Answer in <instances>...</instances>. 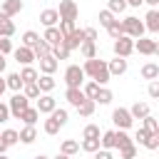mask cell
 Returning <instances> with one entry per match:
<instances>
[{"instance_id":"47","label":"cell","mask_w":159,"mask_h":159,"mask_svg":"<svg viewBox=\"0 0 159 159\" xmlns=\"http://www.w3.org/2000/svg\"><path fill=\"white\" fill-rule=\"evenodd\" d=\"M97 149H99V139H82V152L94 154Z\"/></svg>"},{"instance_id":"51","label":"cell","mask_w":159,"mask_h":159,"mask_svg":"<svg viewBox=\"0 0 159 159\" xmlns=\"http://www.w3.org/2000/svg\"><path fill=\"white\" fill-rule=\"evenodd\" d=\"M147 92H149V97H152V99H157V97H159V82H157V80H154V82H149Z\"/></svg>"},{"instance_id":"13","label":"cell","mask_w":159,"mask_h":159,"mask_svg":"<svg viewBox=\"0 0 159 159\" xmlns=\"http://www.w3.org/2000/svg\"><path fill=\"white\" fill-rule=\"evenodd\" d=\"M107 70H109V77H119V75L127 72V60L124 57H114V60L107 62Z\"/></svg>"},{"instance_id":"46","label":"cell","mask_w":159,"mask_h":159,"mask_svg":"<svg viewBox=\"0 0 159 159\" xmlns=\"http://www.w3.org/2000/svg\"><path fill=\"white\" fill-rule=\"evenodd\" d=\"M137 157V144H127L119 149V159H134Z\"/></svg>"},{"instance_id":"5","label":"cell","mask_w":159,"mask_h":159,"mask_svg":"<svg viewBox=\"0 0 159 159\" xmlns=\"http://www.w3.org/2000/svg\"><path fill=\"white\" fill-rule=\"evenodd\" d=\"M57 15H60V20H70V22H75L77 15H80V7H77L75 0H60Z\"/></svg>"},{"instance_id":"34","label":"cell","mask_w":159,"mask_h":159,"mask_svg":"<svg viewBox=\"0 0 159 159\" xmlns=\"http://www.w3.org/2000/svg\"><path fill=\"white\" fill-rule=\"evenodd\" d=\"M0 139L5 142V147H12V144H17V142H20V137H17V132H15V129H2V132H0Z\"/></svg>"},{"instance_id":"56","label":"cell","mask_w":159,"mask_h":159,"mask_svg":"<svg viewBox=\"0 0 159 159\" xmlns=\"http://www.w3.org/2000/svg\"><path fill=\"white\" fill-rule=\"evenodd\" d=\"M124 2H127V7H129V5H132V7H139L144 0H124Z\"/></svg>"},{"instance_id":"31","label":"cell","mask_w":159,"mask_h":159,"mask_svg":"<svg viewBox=\"0 0 159 159\" xmlns=\"http://www.w3.org/2000/svg\"><path fill=\"white\" fill-rule=\"evenodd\" d=\"M50 50H52V47H50V45L40 37V42L32 47V55H35V60H42V57H47V55H50Z\"/></svg>"},{"instance_id":"44","label":"cell","mask_w":159,"mask_h":159,"mask_svg":"<svg viewBox=\"0 0 159 159\" xmlns=\"http://www.w3.org/2000/svg\"><path fill=\"white\" fill-rule=\"evenodd\" d=\"M107 32H109V37H112V40L122 37V35H124V30H122V22H119V20H114V22L107 27Z\"/></svg>"},{"instance_id":"36","label":"cell","mask_w":159,"mask_h":159,"mask_svg":"<svg viewBox=\"0 0 159 159\" xmlns=\"http://www.w3.org/2000/svg\"><path fill=\"white\" fill-rule=\"evenodd\" d=\"M50 117H52V119H55V122H57L60 127H65V124H67V119H70L67 109H60V107H55V109L50 112Z\"/></svg>"},{"instance_id":"24","label":"cell","mask_w":159,"mask_h":159,"mask_svg":"<svg viewBox=\"0 0 159 159\" xmlns=\"http://www.w3.org/2000/svg\"><path fill=\"white\" fill-rule=\"evenodd\" d=\"M142 129H144L147 134H159V119L152 117V114H147V117L142 119Z\"/></svg>"},{"instance_id":"22","label":"cell","mask_w":159,"mask_h":159,"mask_svg":"<svg viewBox=\"0 0 159 159\" xmlns=\"http://www.w3.org/2000/svg\"><path fill=\"white\" fill-rule=\"evenodd\" d=\"M142 77L149 80V82H154V80L159 77V65H157V62H147V65H142Z\"/></svg>"},{"instance_id":"57","label":"cell","mask_w":159,"mask_h":159,"mask_svg":"<svg viewBox=\"0 0 159 159\" xmlns=\"http://www.w3.org/2000/svg\"><path fill=\"white\" fill-rule=\"evenodd\" d=\"M5 65H7V60H5V55H0V75L5 72Z\"/></svg>"},{"instance_id":"40","label":"cell","mask_w":159,"mask_h":159,"mask_svg":"<svg viewBox=\"0 0 159 159\" xmlns=\"http://www.w3.org/2000/svg\"><path fill=\"white\" fill-rule=\"evenodd\" d=\"M112 89H107V87H99V92H97V97H94V102H99V104H109L112 102Z\"/></svg>"},{"instance_id":"18","label":"cell","mask_w":159,"mask_h":159,"mask_svg":"<svg viewBox=\"0 0 159 159\" xmlns=\"http://www.w3.org/2000/svg\"><path fill=\"white\" fill-rule=\"evenodd\" d=\"M42 40H45L50 47H57V45H62V35H60V30H57V27H45V35H42Z\"/></svg>"},{"instance_id":"4","label":"cell","mask_w":159,"mask_h":159,"mask_svg":"<svg viewBox=\"0 0 159 159\" xmlns=\"http://www.w3.org/2000/svg\"><path fill=\"white\" fill-rule=\"evenodd\" d=\"M112 50H114V57H124V60H127V57L134 52V40H132V37H127V35H122V37H117V40H114Z\"/></svg>"},{"instance_id":"8","label":"cell","mask_w":159,"mask_h":159,"mask_svg":"<svg viewBox=\"0 0 159 159\" xmlns=\"http://www.w3.org/2000/svg\"><path fill=\"white\" fill-rule=\"evenodd\" d=\"M134 50H137L139 55H147V57H152V55H157V52H159V45H157V40L139 37V40H134Z\"/></svg>"},{"instance_id":"16","label":"cell","mask_w":159,"mask_h":159,"mask_svg":"<svg viewBox=\"0 0 159 159\" xmlns=\"http://www.w3.org/2000/svg\"><path fill=\"white\" fill-rule=\"evenodd\" d=\"M65 99H67L72 107H77V104H82L87 97L82 94V89H80V87H67V89H65Z\"/></svg>"},{"instance_id":"49","label":"cell","mask_w":159,"mask_h":159,"mask_svg":"<svg viewBox=\"0 0 159 159\" xmlns=\"http://www.w3.org/2000/svg\"><path fill=\"white\" fill-rule=\"evenodd\" d=\"M12 52V42H10V37H0V55H10Z\"/></svg>"},{"instance_id":"52","label":"cell","mask_w":159,"mask_h":159,"mask_svg":"<svg viewBox=\"0 0 159 159\" xmlns=\"http://www.w3.org/2000/svg\"><path fill=\"white\" fill-rule=\"evenodd\" d=\"M82 32H84V40H89V42H97V30H94V27H84Z\"/></svg>"},{"instance_id":"38","label":"cell","mask_w":159,"mask_h":159,"mask_svg":"<svg viewBox=\"0 0 159 159\" xmlns=\"http://www.w3.org/2000/svg\"><path fill=\"white\" fill-rule=\"evenodd\" d=\"M99 149H114V129H109L99 137Z\"/></svg>"},{"instance_id":"3","label":"cell","mask_w":159,"mask_h":159,"mask_svg":"<svg viewBox=\"0 0 159 159\" xmlns=\"http://www.w3.org/2000/svg\"><path fill=\"white\" fill-rule=\"evenodd\" d=\"M30 107V99L22 94V92H15L12 97H10V102H7V109H10V117H15V119H20V114L25 112Z\"/></svg>"},{"instance_id":"41","label":"cell","mask_w":159,"mask_h":159,"mask_svg":"<svg viewBox=\"0 0 159 159\" xmlns=\"http://www.w3.org/2000/svg\"><path fill=\"white\" fill-rule=\"evenodd\" d=\"M50 55L60 62V60H67V57H70V50H67L65 45H57V47H52V50H50Z\"/></svg>"},{"instance_id":"62","label":"cell","mask_w":159,"mask_h":159,"mask_svg":"<svg viewBox=\"0 0 159 159\" xmlns=\"http://www.w3.org/2000/svg\"><path fill=\"white\" fill-rule=\"evenodd\" d=\"M32 159H50V157H45V154H35Z\"/></svg>"},{"instance_id":"14","label":"cell","mask_w":159,"mask_h":159,"mask_svg":"<svg viewBox=\"0 0 159 159\" xmlns=\"http://www.w3.org/2000/svg\"><path fill=\"white\" fill-rule=\"evenodd\" d=\"M40 22H42L45 27H57V22H60V15H57V10H55V7H47V10H42V12H40Z\"/></svg>"},{"instance_id":"55","label":"cell","mask_w":159,"mask_h":159,"mask_svg":"<svg viewBox=\"0 0 159 159\" xmlns=\"http://www.w3.org/2000/svg\"><path fill=\"white\" fill-rule=\"evenodd\" d=\"M147 137H149V134H147V132H144V129L139 127V129H137V137H134V139H137L139 144H144V142H147Z\"/></svg>"},{"instance_id":"1","label":"cell","mask_w":159,"mask_h":159,"mask_svg":"<svg viewBox=\"0 0 159 159\" xmlns=\"http://www.w3.org/2000/svg\"><path fill=\"white\" fill-rule=\"evenodd\" d=\"M82 72L84 75H89L92 77V82H97L99 87H104L112 77H109V70H107V62L104 60H99V57H92V60H87L84 62V67H82Z\"/></svg>"},{"instance_id":"30","label":"cell","mask_w":159,"mask_h":159,"mask_svg":"<svg viewBox=\"0 0 159 159\" xmlns=\"http://www.w3.org/2000/svg\"><path fill=\"white\" fill-rule=\"evenodd\" d=\"M94 107H97V102L84 99V102H82V104H77L75 109H77V114H80V117H92V114H94Z\"/></svg>"},{"instance_id":"39","label":"cell","mask_w":159,"mask_h":159,"mask_svg":"<svg viewBox=\"0 0 159 159\" xmlns=\"http://www.w3.org/2000/svg\"><path fill=\"white\" fill-rule=\"evenodd\" d=\"M57 30H60V35H62V40H65L70 32H75V30H77V25H75V22H70V20H60Z\"/></svg>"},{"instance_id":"37","label":"cell","mask_w":159,"mask_h":159,"mask_svg":"<svg viewBox=\"0 0 159 159\" xmlns=\"http://www.w3.org/2000/svg\"><path fill=\"white\" fill-rule=\"evenodd\" d=\"M99 137H102V129L97 124H87L82 129V139H99Z\"/></svg>"},{"instance_id":"20","label":"cell","mask_w":159,"mask_h":159,"mask_svg":"<svg viewBox=\"0 0 159 159\" xmlns=\"http://www.w3.org/2000/svg\"><path fill=\"white\" fill-rule=\"evenodd\" d=\"M129 114H132V119H144V117L152 114V112H149V104H147V102H134V104L129 107Z\"/></svg>"},{"instance_id":"2","label":"cell","mask_w":159,"mask_h":159,"mask_svg":"<svg viewBox=\"0 0 159 159\" xmlns=\"http://www.w3.org/2000/svg\"><path fill=\"white\" fill-rule=\"evenodd\" d=\"M122 30H124V35L132 37V40L144 37V22H142L139 17H134V15H127V17L122 20Z\"/></svg>"},{"instance_id":"42","label":"cell","mask_w":159,"mask_h":159,"mask_svg":"<svg viewBox=\"0 0 159 159\" xmlns=\"http://www.w3.org/2000/svg\"><path fill=\"white\" fill-rule=\"evenodd\" d=\"M42 129H45V134H50V137H55V134H57V132H60L62 127H60V124H57V122H55L52 117H47V119H45V127H42Z\"/></svg>"},{"instance_id":"19","label":"cell","mask_w":159,"mask_h":159,"mask_svg":"<svg viewBox=\"0 0 159 159\" xmlns=\"http://www.w3.org/2000/svg\"><path fill=\"white\" fill-rule=\"evenodd\" d=\"M57 67H60V62H57L52 55H47V57L40 60V72H42V75H55Z\"/></svg>"},{"instance_id":"50","label":"cell","mask_w":159,"mask_h":159,"mask_svg":"<svg viewBox=\"0 0 159 159\" xmlns=\"http://www.w3.org/2000/svg\"><path fill=\"white\" fill-rule=\"evenodd\" d=\"M144 147H147V149H152V152H154V149H159V134H149V137H147V142H144Z\"/></svg>"},{"instance_id":"7","label":"cell","mask_w":159,"mask_h":159,"mask_svg":"<svg viewBox=\"0 0 159 159\" xmlns=\"http://www.w3.org/2000/svg\"><path fill=\"white\" fill-rule=\"evenodd\" d=\"M112 122L117 124V129H124V132H127V129L132 127V122H134V119H132V114H129V109H127V107H117V109L112 112Z\"/></svg>"},{"instance_id":"17","label":"cell","mask_w":159,"mask_h":159,"mask_svg":"<svg viewBox=\"0 0 159 159\" xmlns=\"http://www.w3.org/2000/svg\"><path fill=\"white\" fill-rule=\"evenodd\" d=\"M144 20H147V22H144V30H149V32H159V10H157V7H152V10L147 12Z\"/></svg>"},{"instance_id":"60","label":"cell","mask_w":159,"mask_h":159,"mask_svg":"<svg viewBox=\"0 0 159 159\" xmlns=\"http://www.w3.org/2000/svg\"><path fill=\"white\" fill-rule=\"evenodd\" d=\"M5 152H7V147H5V142L0 139V154H5Z\"/></svg>"},{"instance_id":"54","label":"cell","mask_w":159,"mask_h":159,"mask_svg":"<svg viewBox=\"0 0 159 159\" xmlns=\"http://www.w3.org/2000/svg\"><path fill=\"white\" fill-rule=\"evenodd\" d=\"M10 119V109H7V104L5 102H0V124L2 122H7Z\"/></svg>"},{"instance_id":"27","label":"cell","mask_w":159,"mask_h":159,"mask_svg":"<svg viewBox=\"0 0 159 159\" xmlns=\"http://www.w3.org/2000/svg\"><path fill=\"white\" fill-rule=\"evenodd\" d=\"M20 119H22L27 127H35V124H37V119H40V112H37L35 107H27V109L20 114Z\"/></svg>"},{"instance_id":"21","label":"cell","mask_w":159,"mask_h":159,"mask_svg":"<svg viewBox=\"0 0 159 159\" xmlns=\"http://www.w3.org/2000/svg\"><path fill=\"white\" fill-rule=\"evenodd\" d=\"M12 35H15V22L0 12V37H12Z\"/></svg>"},{"instance_id":"48","label":"cell","mask_w":159,"mask_h":159,"mask_svg":"<svg viewBox=\"0 0 159 159\" xmlns=\"http://www.w3.org/2000/svg\"><path fill=\"white\" fill-rule=\"evenodd\" d=\"M112 22H114V15H112L109 10H99V25H102V27H109Z\"/></svg>"},{"instance_id":"63","label":"cell","mask_w":159,"mask_h":159,"mask_svg":"<svg viewBox=\"0 0 159 159\" xmlns=\"http://www.w3.org/2000/svg\"><path fill=\"white\" fill-rule=\"evenodd\" d=\"M0 159H10V157H5V154H0Z\"/></svg>"},{"instance_id":"35","label":"cell","mask_w":159,"mask_h":159,"mask_svg":"<svg viewBox=\"0 0 159 159\" xmlns=\"http://www.w3.org/2000/svg\"><path fill=\"white\" fill-rule=\"evenodd\" d=\"M80 89H82V94H84L87 99L94 102V97H97V92H99V84H97V82H87V84H82Z\"/></svg>"},{"instance_id":"29","label":"cell","mask_w":159,"mask_h":159,"mask_svg":"<svg viewBox=\"0 0 159 159\" xmlns=\"http://www.w3.org/2000/svg\"><path fill=\"white\" fill-rule=\"evenodd\" d=\"M5 87L12 89V92H20V89H22V80H20V75H17V72H10V75L5 77Z\"/></svg>"},{"instance_id":"9","label":"cell","mask_w":159,"mask_h":159,"mask_svg":"<svg viewBox=\"0 0 159 159\" xmlns=\"http://www.w3.org/2000/svg\"><path fill=\"white\" fill-rule=\"evenodd\" d=\"M25 5H22V0H2V5H0V12L5 15V17H15V15H20V10H22Z\"/></svg>"},{"instance_id":"23","label":"cell","mask_w":159,"mask_h":159,"mask_svg":"<svg viewBox=\"0 0 159 159\" xmlns=\"http://www.w3.org/2000/svg\"><path fill=\"white\" fill-rule=\"evenodd\" d=\"M17 75H20V80H22V84H32V82H37V77H40V75H37V70H35V67H30V65H27V67H22Z\"/></svg>"},{"instance_id":"61","label":"cell","mask_w":159,"mask_h":159,"mask_svg":"<svg viewBox=\"0 0 159 159\" xmlns=\"http://www.w3.org/2000/svg\"><path fill=\"white\" fill-rule=\"evenodd\" d=\"M55 159H72V157H67V154H57Z\"/></svg>"},{"instance_id":"58","label":"cell","mask_w":159,"mask_h":159,"mask_svg":"<svg viewBox=\"0 0 159 159\" xmlns=\"http://www.w3.org/2000/svg\"><path fill=\"white\" fill-rule=\"evenodd\" d=\"M5 89H7V87H5V80L0 77V97H2V92H5Z\"/></svg>"},{"instance_id":"11","label":"cell","mask_w":159,"mask_h":159,"mask_svg":"<svg viewBox=\"0 0 159 159\" xmlns=\"http://www.w3.org/2000/svg\"><path fill=\"white\" fill-rule=\"evenodd\" d=\"M82 42H84V32H82V30H75V32H70V35L62 40V45H65L70 52H72V50H80Z\"/></svg>"},{"instance_id":"53","label":"cell","mask_w":159,"mask_h":159,"mask_svg":"<svg viewBox=\"0 0 159 159\" xmlns=\"http://www.w3.org/2000/svg\"><path fill=\"white\" fill-rule=\"evenodd\" d=\"M94 159H114V154L109 149H97L94 152Z\"/></svg>"},{"instance_id":"25","label":"cell","mask_w":159,"mask_h":159,"mask_svg":"<svg viewBox=\"0 0 159 159\" xmlns=\"http://www.w3.org/2000/svg\"><path fill=\"white\" fill-rule=\"evenodd\" d=\"M17 137H20V142H22V144H32V142L37 139V129H35V127H27V124H25V127H22V129L17 132Z\"/></svg>"},{"instance_id":"26","label":"cell","mask_w":159,"mask_h":159,"mask_svg":"<svg viewBox=\"0 0 159 159\" xmlns=\"http://www.w3.org/2000/svg\"><path fill=\"white\" fill-rule=\"evenodd\" d=\"M80 55H82L84 60H92V57H97V42H89V40H84V42L80 45Z\"/></svg>"},{"instance_id":"28","label":"cell","mask_w":159,"mask_h":159,"mask_svg":"<svg viewBox=\"0 0 159 159\" xmlns=\"http://www.w3.org/2000/svg\"><path fill=\"white\" fill-rule=\"evenodd\" d=\"M80 152V142H75V139H65L62 144H60V154H67V157H75Z\"/></svg>"},{"instance_id":"59","label":"cell","mask_w":159,"mask_h":159,"mask_svg":"<svg viewBox=\"0 0 159 159\" xmlns=\"http://www.w3.org/2000/svg\"><path fill=\"white\" fill-rule=\"evenodd\" d=\"M144 2H147V5H152V7H157V5H159V0H144Z\"/></svg>"},{"instance_id":"15","label":"cell","mask_w":159,"mask_h":159,"mask_svg":"<svg viewBox=\"0 0 159 159\" xmlns=\"http://www.w3.org/2000/svg\"><path fill=\"white\" fill-rule=\"evenodd\" d=\"M35 84H37L40 94H50V92L55 89V84H57V82H55V77H52V75H42V77H37V82H35Z\"/></svg>"},{"instance_id":"32","label":"cell","mask_w":159,"mask_h":159,"mask_svg":"<svg viewBox=\"0 0 159 159\" xmlns=\"http://www.w3.org/2000/svg\"><path fill=\"white\" fill-rule=\"evenodd\" d=\"M127 144H134V142L129 139V134H127L124 129H114V147L122 149V147H127Z\"/></svg>"},{"instance_id":"45","label":"cell","mask_w":159,"mask_h":159,"mask_svg":"<svg viewBox=\"0 0 159 159\" xmlns=\"http://www.w3.org/2000/svg\"><path fill=\"white\" fill-rule=\"evenodd\" d=\"M22 94H25L27 99H37V97H40V89H37L35 82H32V84H22Z\"/></svg>"},{"instance_id":"12","label":"cell","mask_w":159,"mask_h":159,"mask_svg":"<svg viewBox=\"0 0 159 159\" xmlns=\"http://www.w3.org/2000/svg\"><path fill=\"white\" fill-rule=\"evenodd\" d=\"M12 55H15V60L22 65V67H27L32 60H35V55H32V50L30 47H25V45H20V47H15L12 50Z\"/></svg>"},{"instance_id":"10","label":"cell","mask_w":159,"mask_h":159,"mask_svg":"<svg viewBox=\"0 0 159 159\" xmlns=\"http://www.w3.org/2000/svg\"><path fill=\"white\" fill-rule=\"evenodd\" d=\"M55 107H57V99H55L52 94H40V97H37V107H35V109H37L40 114H50Z\"/></svg>"},{"instance_id":"43","label":"cell","mask_w":159,"mask_h":159,"mask_svg":"<svg viewBox=\"0 0 159 159\" xmlns=\"http://www.w3.org/2000/svg\"><path fill=\"white\" fill-rule=\"evenodd\" d=\"M107 10H109L112 15H119V12H124V10H127V2H124V0H109Z\"/></svg>"},{"instance_id":"6","label":"cell","mask_w":159,"mask_h":159,"mask_svg":"<svg viewBox=\"0 0 159 159\" xmlns=\"http://www.w3.org/2000/svg\"><path fill=\"white\" fill-rule=\"evenodd\" d=\"M82 82H84L82 67H80V65H70V67L65 70V84H67V87H82Z\"/></svg>"},{"instance_id":"33","label":"cell","mask_w":159,"mask_h":159,"mask_svg":"<svg viewBox=\"0 0 159 159\" xmlns=\"http://www.w3.org/2000/svg\"><path fill=\"white\" fill-rule=\"evenodd\" d=\"M37 42H40V35H37L35 30H25V32H22V45H25V47L32 50Z\"/></svg>"}]
</instances>
